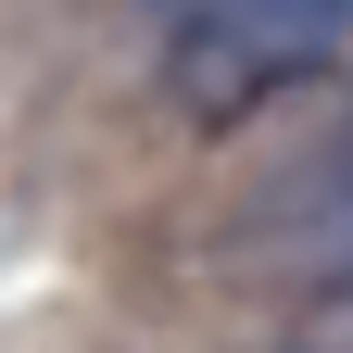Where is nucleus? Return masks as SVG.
Returning <instances> with one entry per match:
<instances>
[{
    "label": "nucleus",
    "mask_w": 353,
    "mask_h": 353,
    "mask_svg": "<svg viewBox=\"0 0 353 353\" xmlns=\"http://www.w3.org/2000/svg\"><path fill=\"white\" fill-rule=\"evenodd\" d=\"M252 265H265V278H303V290H341V278H353V126L265 190Z\"/></svg>",
    "instance_id": "obj_2"
},
{
    "label": "nucleus",
    "mask_w": 353,
    "mask_h": 353,
    "mask_svg": "<svg viewBox=\"0 0 353 353\" xmlns=\"http://www.w3.org/2000/svg\"><path fill=\"white\" fill-rule=\"evenodd\" d=\"M353 38V0H164V88L202 126H240L252 101L328 76Z\"/></svg>",
    "instance_id": "obj_1"
}]
</instances>
